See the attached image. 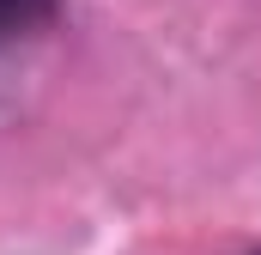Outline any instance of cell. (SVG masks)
<instances>
[{"mask_svg":"<svg viewBox=\"0 0 261 255\" xmlns=\"http://www.w3.org/2000/svg\"><path fill=\"white\" fill-rule=\"evenodd\" d=\"M249 255H261V249H249Z\"/></svg>","mask_w":261,"mask_h":255,"instance_id":"obj_2","label":"cell"},{"mask_svg":"<svg viewBox=\"0 0 261 255\" xmlns=\"http://www.w3.org/2000/svg\"><path fill=\"white\" fill-rule=\"evenodd\" d=\"M55 18V0H0V43L12 37H31Z\"/></svg>","mask_w":261,"mask_h":255,"instance_id":"obj_1","label":"cell"}]
</instances>
